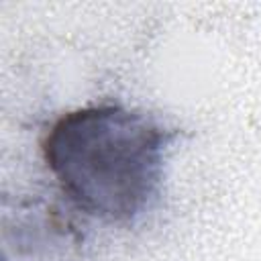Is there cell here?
<instances>
[{
	"label": "cell",
	"instance_id": "6da1fadb",
	"mask_svg": "<svg viewBox=\"0 0 261 261\" xmlns=\"http://www.w3.org/2000/svg\"><path fill=\"white\" fill-rule=\"evenodd\" d=\"M173 135L149 112L92 104L59 116L41 151L59 192L77 212L130 226L159 200Z\"/></svg>",
	"mask_w": 261,
	"mask_h": 261
}]
</instances>
